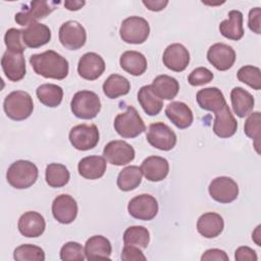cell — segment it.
I'll use <instances>...</instances> for the list:
<instances>
[{"label": "cell", "mask_w": 261, "mask_h": 261, "mask_svg": "<svg viewBox=\"0 0 261 261\" xmlns=\"http://www.w3.org/2000/svg\"><path fill=\"white\" fill-rule=\"evenodd\" d=\"M30 63L37 74L46 79L63 80L67 76L69 70L68 61L53 50L32 55Z\"/></svg>", "instance_id": "1"}, {"label": "cell", "mask_w": 261, "mask_h": 261, "mask_svg": "<svg viewBox=\"0 0 261 261\" xmlns=\"http://www.w3.org/2000/svg\"><path fill=\"white\" fill-rule=\"evenodd\" d=\"M39 170L35 163L28 160H17L8 167L6 178L8 184L18 190L32 187L38 179Z\"/></svg>", "instance_id": "2"}, {"label": "cell", "mask_w": 261, "mask_h": 261, "mask_svg": "<svg viewBox=\"0 0 261 261\" xmlns=\"http://www.w3.org/2000/svg\"><path fill=\"white\" fill-rule=\"evenodd\" d=\"M3 108L10 119L20 121L31 116L34 110V103L28 92L13 91L4 99Z\"/></svg>", "instance_id": "3"}, {"label": "cell", "mask_w": 261, "mask_h": 261, "mask_svg": "<svg viewBox=\"0 0 261 261\" xmlns=\"http://www.w3.org/2000/svg\"><path fill=\"white\" fill-rule=\"evenodd\" d=\"M113 125L116 133L124 139L136 138L146 130L144 120L137 109L130 105L126 107L124 112L116 115Z\"/></svg>", "instance_id": "4"}, {"label": "cell", "mask_w": 261, "mask_h": 261, "mask_svg": "<svg viewBox=\"0 0 261 261\" xmlns=\"http://www.w3.org/2000/svg\"><path fill=\"white\" fill-rule=\"evenodd\" d=\"M70 109L73 115L81 119H93L101 110L99 96L88 90L76 92L70 102Z\"/></svg>", "instance_id": "5"}, {"label": "cell", "mask_w": 261, "mask_h": 261, "mask_svg": "<svg viewBox=\"0 0 261 261\" xmlns=\"http://www.w3.org/2000/svg\"><path fill=\"white\" fill-rule=\"evenodd\" d=\"M150 34L149 22L141 16H129L122 20L119 35L128 44H143Z\"/></svg>", "instance_id": "6"}, {"label": "cell", "mask_w": 261, "mask_h": 261, "mask_svg": "<svg viewBox=\"0 0 261 261\" xmlns=\"http://www.w3.org/2000/svg\"><path fill=\"white\" fill-rule=\"evenodd\" d=\"M146 139L152 147L162 151H169L176 144L175 133L167 124L160 121L149 125Z\"/></svg>", "instance_id": "7"}, {"label": "cell", "mask_w": 261, "mask_h": 261, "mask_svg": "<svg viewBox=\"0 0 261 261\" xmlns=\"http://www.w3.org/2000/svg\"><path fill=\"white\" fill-rule=\"evenodd\" d=\"M99 130L95 124H77L69 132L70 144L80 151H88L96 147L99 142Z\"/></svg>", "instance_id": "8"}, {"label": "cell", "mask_w": 261, "mask_h": 261, "mask_svg": "<svg viewBox=\"0 0 261 261\" xmlns=\"http://www.w3.org/2000/svg\"><path fill=\"white\" fill-rule=\"evenodd\" d=\"M59 3V1H33L30 3V6H24L21 11L15 14V21L20 25L28 27L33 22H37L38 19L45 18L55 9V5Z\"/></svg>", "instance_id": "9"}, {"label": "cell", "mask_w": 261, "mask_h": 261, "mask_svg": "<svg viewBox=\"0 0 261 261\" xmlns=\"http://www.w3.org/2000/svg\"><path fill=\"white\" fill-rule=\"evenodd\" d=\"M59 41L66 49L77 50L86 44V30L79 21L67 20L59 29Z\"/></svg>", "instance_id": "10"}, {"label": "cell", "mask_w": 261, "mask_h": 261, "mask_svg": "<svg viewBox=\"0 0 261 261\" xmlns=\"http://www.w3.org/2000/svg\"><path fill=\"white\" fill-rule=\"evenodd\" d=\"M127 211L136 219L152 220L158 213V203L153 196L142 194L134 197L128 202Z\"/></svg>", "instance_id": "11"}, {"label": "cell", "mask_w": 261, "mask_h": 261, "mask_svg": "<svg viewBox=\"0 0 261 261\" xmlns=\"http://www.w3.org/2000/svg\"><path fill=\"white\" fill-rule=\"evenodd\" d=\"M209 195L218 203H230L239 196L238 184L228 176H218L212 179L208 188Z\"/></svg>", "instance_id": "12"}, {"label": "cell", "mask_w": 261, "mask_h": 261, "mask_svg": "<svg viewBox=\"0 0 261 261\" xmlns=\"http://www.w3.org/2000/svg\"><path fill=\"white\" fill-rule=\"evenodd\" d=\"M135 149L125 141L114 140L109 142L103 150V157L116 166L125 165L135 159Z\"/></svg>", "instance_id": "13"}, {"label": "cell", "mask_w": 261, "mask_h": 261, "mask_svg": "<svg viewBox=\"0 0 261 261\" xmlns=\"http://www.w3.org/2000/svg\"><path fill=\"white\" fill-rule=\"evenodd\" d=\"M162 61L168 69L180 72L184 71L190 63V53L184 45L174 43L166 47L163 52Z\"/></svg>", "instance_id": "14"}, {"label": "cell", "mask_w": 261, "mask_h": 261, "mask_svg": "<svg viewBox=\"0 0 261 261\" xmlns=\"http://www.w3.org/2000/svg\"><path fill=\"white\" fill-rule=\"evenodd\" d=\"M77 210L76 201L70 195H59L52 203V214L62 224L71 223L76 218Z\"/></svg>", "instance_id": "15"}, {"label": "cell", "mask_w": 261, "mask_h": 261, "mask_svg": "<svg viewBox=\"0 0 261 261\" xmlns=\"http://www.w3.org/2000/svg\"><path fill=\"white\" fill-rule=\"evenodd\" d=\"M1 66L6 77L11 82H18L25 75V59L22 53L6 50L1 58Z\"/></svg>", "instance_id": "16"}, {"label": "cell", "mask_w": 261, "mask_h": 261, "mask_svg": "<svg viewBox=\"0 0 261 261\" xmlns=\"http://www.w3.org/2000/svg\"><path fill=\"white\" fill-rule=\"evenodd\" d=\"M208 61L218 70L229 69L236 61V52L232 47L224 43L213 44L207 52Z\"/></svg>", "instance_id": "17"}, {"label": "cell", "mask_w": 261, "mask_h": 261, "mask_svg": "<svg viewBox=\"0 0 261 261\" xmlns=\"http://www.w3.org/2000/svg\"><path fill=\"white\" fill-rule=\"evenodd\" d=\"M104 70V59L95 52L85 53L79 60L77 72L85 80L95 81L102 75Z\"/></svg>", "instance_id": "18"}, {"label": "cell", "mask_w": 261, "mask_h": 261, "mask_svg": "<svg viewBox=\"0 0 261 261\" xmlns=\"http://www.w3.org/2000/svg\"><path fill=\"white\" fill-rule=\"evenodd\" d=\"M17 227L23 237L38 238L45 231L46 222L40 213L28 211L19 217Z\"/></svg>", "instance_id": "19"}, {"label": "cell", "mask_w": 261, "mask_h": 261, "mask_svg": "<svg viewBox=\"0 0 261 261\" xmlns=\"http://www.w3.org/2000/svg\"><path fill=\"white\" fill-rule=\"evenodd\" d=\"M238 128V121L232 115L229 107L224 105L220 110L215 112V119L213 123L214 134L222 139L232 137Z\"/></svg>", "instance_id": "20"}, {"label": "cell", "mask_w": 261, "mask_h": 261, "mask_svg": "<svg viewBox=\"0 0 261 261\" xmlns=\"http://www.w3.org/2000/svg\"><path fill=\"white\" fill-rule=\"evenodd\" d=\"M144 176L150 181L163 180L169 172L168 161L160 156H149L141 164Z\"/></svg>", "instance_id": "21"}, {"label": "cell", "mask_w": 261, "mask_h": 261, "mask_svg": "<svg viewBox=\"0 0 261 261\" xmlns=\"http://www.w3.org/2000/svg\"><path fill=\"white\" fill-rule=\"evenodd\" d=\"M22 31V41L29 48H39L51 40L50 29L43 23L33 22Z\"/></svg>", "instance_id": "22"}, {"label": "cell", "mask_w": 261, "mask_h": 261, "mask_svg": "<svg viewBox=\"0 0 261 261\" xmlns=\"http://www.w3.org/2000/svg\"><path fill=\"white\" fill-rule=\"evenodd\" d=\"M165 114L168 119L178 128L185 129L192 125L194 115L191 108L184 102L173 101L165 108Z\"/></svg>", "instance_id": "23"}, {"label": "cell", "mask_w": 261, "mask_h": 261, "mask_svg": "<svg viewBox=\"0 0 261 261\" xmlns=\"http://www.w3.org/2000/svg\"><path fill=\"white\" fill-rule=\"evenodd\" d=\"M224 227L223 218L215 212H207L202 214L197 221L198 232L206 238L213 239L218 237Z\"/></svg>", "instance_id": "24"}, {"label": "cell", "mask_w": 261, "mask_h": 261, "mask_svg": "<svg viewBox=\"0 0 261 261\" xmlns=\"http://www.w3.org/2000/svg\"><path fill=\"white\" fill-rule=\"evenodd\" d=\"M196 100L202 109L212 111L214 113L226 105V101L222 92L215 87L204 88L198 91Z\"/></svg>", "instance_id": "25"}, {"label": "cell", "mask_w": 261, "mask_h": 261, "mask_svg": "<svg viewBox=\"0 0 261 261\" xmlns=\"http://www.w3.org/2000/svg\"><path fill=\"white\" fill-rule=\"evenodd\" d=\"M77 170L80 175L87 179H98L106 171V159L98 155L84 157L79 162Z\"/></svg>", "instance_id": "26"}, {"label": "cell", "mask_w": 261, "mask_h": 261, "mask_svg": "<svg viewBox=\"0 0 261 261\" xmlns=\"http://www.w3.org/2000/svg\"><path fill=\"white\" fill-rule=\"evenodd\" d=\"M85 256L88 260L110 259L112 247L108 239L103 236H93L85 245Z\"/></svg>", "instance_id": "27"}, {"label": "cell", "mask_w": 261, "mask_h": 261, "mask_svg": "<svg viewBox=\"0 0 261 261\" xmlns=\"http://www.w3.org/2000/svg\"><path fill=\"white\" fill-rule=\"evenodd\" d=\"M219 32L228 40H241L244 36L243 13L240 10H230L228 12V19L220 22Z\"/></svg>", "instance_id": "28"}, {"label": "cell", "mask_w": 261, "mask_h": 261, "mask_svg": "<svg viewBox=\"0 0 261 261\" xmlns=\"http://www.w3.org/2000/svg\"><path fill=\"white\" fill-rule=\"evenodd\" d=\"M230 101L233 112L241 118L249 115L255 104L254 97L241 87H236L231 90Z\"/></svg>", "instance_id": "29"}, {"label": "cell", "mask_w": 261, "mask_h": 261, "mask_svg": "<svg viewBox=\"0 0 261 261\" xmlns=\"http://www.w3.org/2000/svg\"><path fill=\"white\" fill-rule=\"evenodd\" d=\"M121 68L132 75L138 76L143 74L147 69V59L141 52L125 51L119 58Z\"/></svg>", "instance_id": "30"}, {"label": "cell", "mask_w": 261, "mask_h": 261, "mask_svg": "<svg viewBox=\"0 0 261 261\" xmlns=\"http://www.w3.org/2000/svg\"><path fill=\"white\" fill-rule=\"evenodd\" d=\"M153 92L164 100H172L178 93L179 84L178 82L167 74H161L153 80L151 85Z\"/></svg>", "instance_id": "31"}, {"label": "cell", "mask_w": 261, "mask_h": 261, "mask_svg": "<svg viewBox=\"0 0 261 261\" xmlns=\"http://www.w3.org/2000/svg\"><path fill=\"white\" fill-rule=\"evenodd\" d=\"M138 101L146 114L155 116L160 113L163 107L162 99H160L152 90L151 85L143 86L138 92Z\"/></svg>", "instance_id": "32"}, {"label": "cell", "mask_w": 261, "mask_h": 261, "mask_svg": "<svg viewBox=\"0 0 261 261\" xmlns=\"http://www.w3.org/2000/svg\"><path fill=\"white\" fill-rule=\"evenodd\" d=\"M102 88L106 97L109 99H116L128 94L130 84L126 77L113 73L106 79Z\"/></svg>", "instance_id": "33"}, {"label": "cell", "mask_w": 261, "mask_h": 261, "mask_svg": "<svg viewBox=\"0 0 261 261\" xmlns=\"http://www.w3.org/2000/svg\"><path fill=\"white\" fill-rule=\"evenodd\" d=\"M39 101L47 107H57L63 98V90L60 86L54 84H43L36 90Z\"/></svg>", "instance_id": "34"}, {"label": "cell", "mask_w": 261, "mask_h": 261, "mask_svg": "<svg viewBox=\"0 0 261 261\" xmlns=\"http://www.w3.org/2000/svg\"><path fill=\"white\" fill-rule=\"evenodd\" d=\"M142 170L139 166L130 165L124 167L117 176V187L123 192L133 191L138 188L142 181Z\"/></svg>", "instance_id": "35"}, {"label": "cell", "mask_w": 261, "mask_h": 261, "mask_svg": "<svg viewBox=\"0 0 261 261\" xmlns=\"http://www.w3.org/2000/svg\"><path fill=\"white\" fill-rule=\"evenodd\" d=\"M46 182L52 188L64 187L69 181V171L65 165L60 163H50L45 171Z\"/></svg>", "instance_id": "36"}, {"label": "cell", "mask_w": 261, "mask_h": 261, "mask_svg": "<svg viewBox=\"0 0 261 261\" xmlns=\"http://www.w3.org/2000/svg\"><path fill=\"white\" fill-rule=\"evenodd\" d=\"M150 242L149 230L141 225L129 226L123 233L124 245L136 246L140 249H146Z\"/></svg>", "instance_id": "37"}, {"label": "cell", "mask_w": 261, "mask_h": 261, "mask_svg": "<svg viewBox=\"0 0 261 261\" xmlns=\"http://www.w3.org/2000/svg\"><path fill=\"white\" fill-rule=\"evenodd\" d=\"M13 259L16 261H44L45 253L38 246L24 244L14 250Z\"/></svg>", "instance_id": "38"}, {"label": "cell", "mask_w": 261, "mask_h": 261, "mask_svg": "<svg viewBox=\"0 0 261 261\" xmlns=\"http://www.w3.org/2000/svg\"><path fill=\"white\" fill-rule=\"evenodd\" d=\"M237 76L240 82L248 85L254 90L261 89V70L253 65H245L238 70Z\"/></svg>", "instance_id": "39"}, {"label": "cell", "mask_w": 261, "mask_h": 261, "mask_svg": "<svg viewBox=\"0 0 261 261\" xmlns=\"http://www.w3.org/2000/svg\"><path fill=\"white\" fill-rule=\"evenodd\" d=\"M260 129H261V113L259 111L250 113L245 121L244 132L247 137L252 139L255 143L257 153H259V141H260Z\"/></svg>", "instance_id": "40"}, {"label": "cell", "mask_w": 261, "mask_h": 261, "mask_svg": "<svg viewBox=\"0 0 261 261\" xmlns=\"http://www.w3.org/2000/svg\"><path fill=\"white\" fill-rule=\"evenodd\" d=\"M85 258V250L76 242H68L60 249V259L63 261H83Z\"/></svg>", "instance_id": "41"}, {"label": "cell", "mask_w": 261, "mask_h": 261, "mask_svg": "<svg viewBox=\"0 0 261 261\" xmlns=\"http://www.w3.org/2000/svg\"><path fill=\"white\" fill-rule=\"evenodd\" d=\"M21 38H22L21 30H17L14 28L9 29L4 36V42L7 47V50L12 52L23 53V51L25 50V45L21 40Z\"/></svg>", "instance_id": "42"}, {"label": "cell", "mask_w": 261, "mask_h": 261, "mask_svg": "<svg viewBox=\"0 0 261 261\" xmlns=\"http://www.w3.org/2000/svg\"><path fill=\"white\" fill-rule=\"evenodd\" d=\"M213 80V72L206 67L195 68L188 77V82L191 86L198 87L210 83Z\"/></svg>", "instance_id": "43"}, {"label": "cell", "mask_w": 261, "mask_h": 261, "mask_svg": "<svg viewBox=\"0 0 261 261\" xmlns=\"http://www.w3.org/2000/svg\"><path fill=\"white\" fill-rule=\"evenodd\" d=\"M120 258L123 261H145L147 259L140 248L132 245H124Z\"/></svg>", "instance_id": "44"}, {"label": "cell", "mask_w": 261, "mask_h": 261, "mask_svg": "<svg viewBox=\"0 0 261 261\" xmlns=\"http://www.w3.org/2000/svg\"><path fill=\"white\" fill-rule=\"evenodd\" d=\"M248 25L251 31L256 34H261V9L255 7L250 10L248 17Z\"/></svg>", "instance_id": "45"}, {"label": "cell", "mask_w": 261, "mask_h": 261, "mask_svg": "<svg viewBox=\"0 0 261 261\" xmlns=\"http://www.w3.org/2000/svg\"><path fill=\"white\" fill-rule=\"evenodd\" d=\"M234 259L237 261H257L258 257L253 249L247 246H242L236 250Z\"/></svg>", "instance_id": "46"}, {"label": "cell", "mask_w": 261, "mask_h": 261, "mask_svg": "<svg viewBox=\"0 0 261 261\" xmlns=\"http://www.w3.org/2000/svg\"><path fill=\"white\" fill-rule=\"evenodd\" d=\"M201 260L202 261H211V260L228 261V256L224 251L220 249H209L203 253Z\"/></svg>", "instance_id": "47"}, {"label": "cell", "mask_w": 261, "mask_h": 261, "mask_svg": "<svg viewBox=\"0 0 261 261\" xmlns=\"http://www.w3.org/2000/svg\"><path fill=\"white\" fill-rule=\"evenodd\" d=\"M143 4L151 11H161L168 4L167 0H144Z\"/></svg>", "instance_id": "48"}, {"label": "cell", "mask_w": 261, "mask_h": 261, "mask_svg": "<svg viewBox=\"0 0 261 261\" xmlns=\"http://www.w3.org/2000/svg\"><path fill=\"white\" fill-rule=\"evenodd\" d=\"M86 4L85 1H79V0H68L64 2V6L66 9L70 10V11H75L81 9L84 5Z\"/></svg>", "instance_id": "49"}]
</instances>
